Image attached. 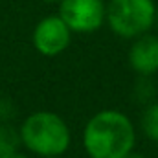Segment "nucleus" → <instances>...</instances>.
<instances>
[{"instance_id": "f257e3e1", "label": "nucleus", "mask_w": 158, "mask_h": 158, "mask_svg": "<svg viewBox=\"0 0 158 158\" xmlns=\"http://www.w3.org/2000/svg\"><path fill=\"white\" fill-rule=\"evenodd\" d=\"M134 125L112 109L94 114L83 131V145L90 158H121L134 149Z\"/></svg>"}, {"instance_id": "f03ea898", "label": "nucleus", "mask_w": 158, "mask_h": 158, "mask_svg": "<svg viewBox=\"0 0 158 158\" xmlns=\"http://www.w3.org/2000/svg\"><path fill=\"white\" fill-rule=\"evenodd\" d=\"M19 132L22 145L39 158L63 156L72 142L66 121L55 112L48 110H37L30 114L22 121Z\"/></svg>"}, {"instance_id": "7ed1b4c3", "label": "nucleus", "mask_w": 158, "mask_h": 158, "mask_svg": "<svg viewBox=\"0 0 158 158\" xmlns=\"http://www.w3.org/2000/svg\"><path fill=\"white\" fill-rule=\"evenodd\" d=\"M155 0H110L107 4L105 22L121 39H136L155 24Z\"/></svg>"}, {"instance_id": "20e7f679", "label": "nucleus", "mask_w": 158, "mask_h": 158, "mask_svg": "<svg viewBox=\"0 0 158 158\" xmlns=\"http://www.w3.org/2000/svg\"><path fill=\"white\" fill-rule=\"evenodd\" d=\"M107 4L103 0H61L59 17L74 33H92L105 22Z\"/></svg>"}, {"instance_id": "39448f33", "label": "nucleus", "mask_w": 158, "mask_h": 158, "mask_svg": "<svg viewBox=\"0 0 158 158\" xmlns=\"http://www.w3.org/2000/svg\"><path fill=\"white\" fill-rule=\"evenodd\" d=\"M72 30L59 15H48L40 19L33 30V46L44 57H55L63 53L72 42Z\"/></svg>"}, {"instance_id": "423d86ee", "label": "nucleus", "mask_w": 158, "mask_h": 158, "mask_svg": "<svg viewBox=\"0 0 158 158\" xmlns=\"http://www.w3.org/2000/svg\"><path fill=\"white\" fill-rule=\"evenodd\" d=\"M129 64L143 77L158 72V37L147 33L136 37L129 52Z\"/></svg>"}, {"instance_id": "0eeeda50", "label": "nucleus", "mask_w": 158, "mask_h": 158, "mask_svg": "<svg viewBox=\"0 0 158 158\" xmlns=\"http://www.w3.org/2000/svg\"><path fill=\"white\" fill-rule=\"evenodd\" d=\"M20 145H22V142H20V132H19V129L11 127L7 121L0 123V155L19 151Z\"/></svg>"}, {"instance_id": "6e6552de", "label": "nucleus", "mask_w": 158, "mask_h": 158, "mask_svg": "<svg viewBox=\"0 0 158 158\" xmlns=\"http://www.w3.org/2000/svg\"><path fill=\"white\" fill-rule=\"evenodd\" d=\"M142 131L153 142H158V103H153L145 109L142 116Z\"/></svg>"}, {"instance_id": "1a4fd4ad", "label": "nucleus", "mask_w": 158, "mask_h": 158, "mask_svg": "<svg viewBox=\"0 0 158 158\" xmlns=\"http://www.w3.org/2000/svg\"><path fill=\"white\" fill-rule=\"evenodd\" d=\"M11 116H13V107H11L7 101L0 99V123L9 121V118H11Z\"/></svg>"}, {"instance_id": "9d476101", "label": "nucleus", "mask_w": 158, "mask_h": 158, "mask_svg": "<svg viewBox=\"0 0 158 158\" xmlns=\"http://www.w3.org/2000/svg\"><path fill=\"white\" fill-rule=\"evenodd\" d=\"M0 158H28L26 155H22L20 151H13V153H6V155H0Z\"/></svg>"}, {"instance_id": "9b49d317", "label": "nucleus", "mask_w": 158, "mask_h": 158, "mask_svg": "<svg viewBox=\"0 0 158 158\" xmlns=\"http://www.w3.org/2000/svg\"><path fill=\"white\" fill-rule=\"evenodd\" d=\"M121 158H145V156H142V155H138V153H134V151H131V153H127L125 156H121Z\"/></svg>"}, {"instance_id": "f8f14e48", "label": "nucleus", "mask_w": 158, "mask_h": 158, "mask_svg": "<svg viewBox=\"0 0 158 158\" xmlns=\"http://www.w3.org/2000/svg\"><path fill=\"white\" fill-rule=\"evenodd\" d=\"M42 158H63V156H42Z\"/></svg>"}, {"instance_id": "ddd939ff", "label": "nucleus", "mask_w": 158, "mask_h": 158, "mask_svg": "<svg viewBox=\"0 0 158 158\" xmlns=\"http://www.w3.org/2000/svg\"><path fill=\"white\" fill-rule=\"evenodd\" d=\"M44 2H61V0H44Z\"/></svg>"}, {"instance_id": "4468645a", "label": "nucleus", "mask_w": 158, "mask_h": 158, "mask_svg": "<svg viewBox=\"0 0 158 158\" xmlns=\"http://www.w3.org/2000/svg\"><path fill=\"white\" fill-rule=\"evenodd\" d=\"M156 22H158V9H156Z\"/></svg>"}]
</instances>
